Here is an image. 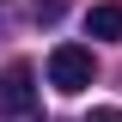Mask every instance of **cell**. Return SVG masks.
<instances>
[{
    "label": "cell",
    "mask_w": 122,
    "mask_h": 122,
    "mask_svg": "<svg viewBox=\"0 0 122 122\" xmlns=\"http://www.w3.org/2000/svg\"><path fill=\"white\" fill-rule=\"evenodd\" d=\"M92 49H79V43H61L55 55H49V86L61 92V98H79V92L92 86Z\"/></svg>",
    "instance_id": "1"
},
{
    "label": "cell",
    "mask_w": 122,
    "mask_h": 122,
    "mask_svg": "<svg viewBox=\"0 0 122 122\" xmlns=\"http://www.w3.org/2000/svg\"><path fill=\"white\" fill-rule=\"evenodd\" d=\"M30 110H37V73L25 61H12L0 73V116H30Z\"/></svg>",
    "instance_id": "2"
},
{
    "label": "cell",
    "mask_w": 122,
    "mask_h": 122,
    "mask_svg": "<svg viewBox=\"0 0 122 122\" xmlns=\"http://www.w3.org/2000/svg\"><path fill=\"white\" fill-rule=\"evenodd\" d=\"M86 37H104V43L122 37V6H116V0H104V6H92V12H86Z\"/></svg>",
    "instance_id": "3"
},
{
    "label": "cell",
    "mask_w": 122,
    "mask_h": 122,
    "mask_svg": "<svg viewBox=\"0 0 122 122\" xmlns=\"http://www.w3.org/2000/svg\"><path fill=\"white\" fill-rule=\"evenodd\" d=\"M61 12H67V0H30V18L37 25H55Z\"/></svg>",
    "instance_id": "4"
},
{
    "label": "cell",
    "mask_w": 122,
    "mask_h": 122,
    "mask_svg": "<svg viewBox=\"0 0 122 122\" xmlns=\"http://www.w3.org/2000/svg\"><path fill=\"white\" fill-rule=\"evenodd\" d=\"M86 122H122V110H92Z\"/></svg>",
    "instance_id": "5"
}]
</instances>
